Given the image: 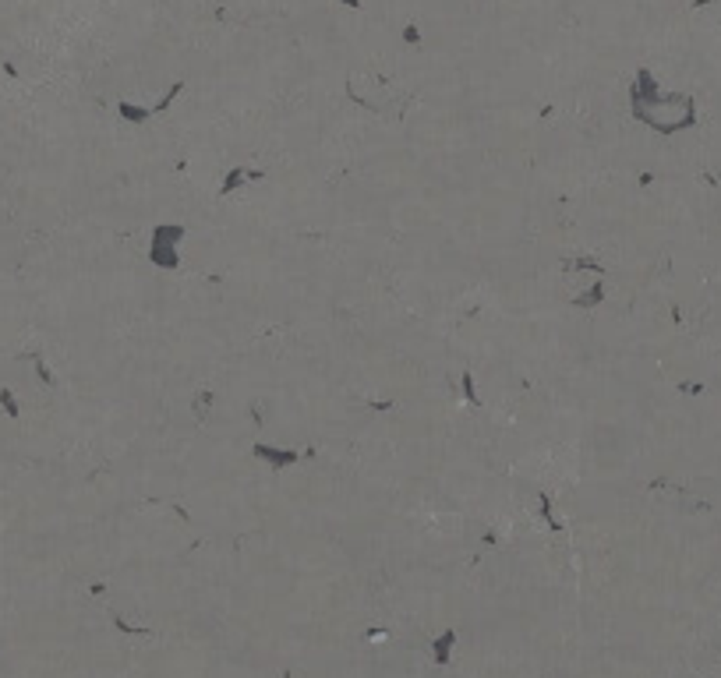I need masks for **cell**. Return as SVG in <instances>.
Segmentation results:
<instances>
[]
</instances>
